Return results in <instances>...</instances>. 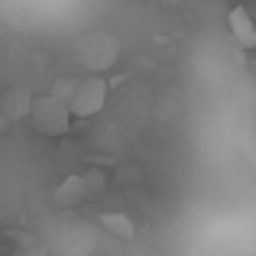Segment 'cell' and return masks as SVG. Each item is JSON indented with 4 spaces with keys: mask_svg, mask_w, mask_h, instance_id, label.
Returning a JSON list of instances; mask_svg holds the SVG:
<instances>
[{
    "mask_svg": "<svg viewBox=\"0 0 256 256\" xmlns=\"http://www.w3.org/2000/svg\"><path fill=\"white\" fill-rule=\"evenodd\" d=\"M30 120H32V130L39 136H65L72 130V107L49 91L42 98H32Z\"/></svg>",
    "mask_w": 256,
    "mask_h": 256,
    "instance_id": "obj_1",
    "label": "cell"
},
{
    "mask_svg": "<svg viewBox=\"0 0 256 256\" xmlns=\"http://www.w3.org/2000/svg\"><path fill=\"white\" fill-rule=\"evenodd\" d=\"M107 104V82L94 72L88 78H78L75 91L68 98V107H72V117H94L100 114Z\"/></svg>",
    "mask_w": 256,
    "mask_h": 256,
    "instance_id": "obj_2",
    "label": "cell"
},
{
    "mask_svg": "<svg viewBox=\"0 0 256 256\" xmlns=\"http://www.w3.org/2000/svg\"><path fill=\"white\" fill-rule=\"evenodd\" d=\"M88 198H91V192H88L84 175H65L56 185V192H52V201H56V208H62V211H75Z\"/></svg>",
    "mask_w": 256,
    "mask_h": 256,
    "instance_id": "obj_3",
    "label": "cell"
},
{
    "mask_svg": "<svg viewBox=\"0 0 256 256\" xmlns=\"http://www.w3.org/2000/svg\"><path fill=\"white\" fill-rule=\"evenodd\" d=\"M30 107H32V91L26 84H13L10 91L0 94V114H4L6 120L30 117Z\"/></svg>",
    "mask_w": 256,
    "mask_h": 256,
    "instance_id": "obj_4",
    "label": "cell"
},
{
    "mask_svg": "<svg viewBox=\"0 0 256 256\" xmlns=\"http://www.w3.org/2000/svg\"><path fill=\"white\" fill-rule=\"evenodd\" d=\"M227 26H230L234 39H237L244 49H256V16L246 6H234L227 13Z\"/></svg>",
    "mask_w": 256,
    "mask_h": 256,
    "instance_id": "obj_5",
    "label": "cell"
},
{
    "mask_svg": "<svg viewBox=\"0 0 256 256\" xmlns=\"http://www.w3.org/2000/svg\"><path fill=\"white\" fill-rule=\"evenodd\" d=\"M100 230H107L110 237L124 240V244H130L133 237H136V224H133L126 214L120 211H110V214H100Z\"/></svg>",
    "mask_w": 256,
    "mask_h": 256,
    "instance_id": "obj_6",
    "label": "cell"
},
{
    "mask_svg": "<svg viewBox=\"0 0 256 256\" xmlns=\"http://www.w3.org/2000/svg\"><path fill=\"white\" fill-rule=\"evenodd\" d=\"M75 84H78V78H56V82H52V94H56V98H62L65 104H68Z\"/></svg>",
    "mask_w": 256,
    "mask_h": 256,
    "instance_id": "obj_7",
    "label": "cell"
},
{
    "mask_svg": "<svg viewBox=\"0 0 256 256\" xmlns=\"http://www.w3.org/2000/svg\"><path fill=\"white\" fill-rule=\"evenodd\" d=\"M84 182H88V192H91V198H94V194H100V192L107 188V175H104V172H98V169L84 172Z\"/></svg>",
    "mask_w": 256,
    "mask_h": 256,
    "instance_id": "obj_8",
    "label": "cell"
},
{
    "mask_svg": "<svg viewBox=\"0 0 256 256\" xmlns=\"http://www.w3.org/2000/svg\"><path fill=\"white\" fill-rule=\"evenodd\" d=\"M250 75H253V84H256V56H253V62H250Z\"/></svg>",
    "mask_w": 256,
    "mask_h": 256,
    "instance_id": "obj_9",
    "label": "cell"
}]
</instances>
